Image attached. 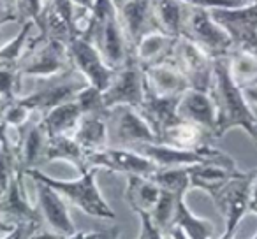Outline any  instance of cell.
<instances>
[{"label": "cell", "mask_w": 257, "mask_h": 239, "mask_svg": "<svg viewBox=\"0 0 257 239\" xmlns=\"http://www.w3.org/2000/svg\"><path fill=\"white\" fill-rule=\"evenodd\" d=\"M217 107L215 139L231 129H243L253 141H257V116L246 100L243 88L234 81L227 57L213 58V85L210 90Z\"/></svg>", "instance_id": "obj_1"}, {"label": "cell", "mask_w": 257, "mask_h": 239, "mask_svg": "<svg viewBox=\"0 0 257 239\" xmlns=\"http://www.w3.org/2000/svg\"><path fill=\"white\" fill-rule=\"evenodd\" d=\"M95 167H90L86 171L79 172V178L76 179H58L51 178V176L44 174L41 169H30L25 172L30 179L36 178L41 181L48 183L53 186L69 204L76 206L78 209L85 211L86 214L95 218H102V220H113L114 211L106 202V199L100 193L99 186L95 183Z\"/></svg>", "instance_id": "obj_2"}, {"label": "cell", "mask_w": 257, "mask_h": 239, "mask_svg": "<svg viewBox=\"0 0 257 239\" xmlns=\"http://www.w3.org/2000/svg\"><path fill=\"white\" fill-rule=\"evenodd\" d=\"M88 85L85 78L74 67L65 72L48 78H36V86L30 93L22 95L20 100L29 107L32 113H39L41 116L50 109L74 100V97Z\"/></svg>", "instance_id": "obj_3"}, {"label": "cell", "mask_w": 257, "mask_h": 239, "mask_svg": "<svg viewBox=\"0 0 257 239\" xmlns=\"http://www.w3.org/2000/svg\"><path fill=\"white\" fill-rule=\"evenodd\" d=\"M180 37L192 41L211 58L227 57L234 48V43H232L229 32L220 23L215 22V18L208 9L190 8L185 27H183V32Z\"/></svg>", "instance_id": "obj_4"}, {"label": "cell", "mask_w": 257, "mask_h": 239, "mask_svg": "<svg viewBox=\"0 0 257 239\" xmlns=\"http://www.w3.org/2000/svg\"><path fill=\"white\" fill-rule=\"evenodd\" d=\"M107 139L109 146L134 148L143 143H157V134L152 130L138 107L114 106L107 109Z\"/></svg>", "instance_id": "obj_5"}, {"label": "cell", "mask_w": 257, "mask_h": 239, "mask_svg": "<svg viewBox=\"0 0 257 239\" xmlns=\"http://www.w3.org/2000/svg\"><path fill=\"white\" fill-rule=\"evenodd\" d=\"M257 178V169L250 172H239L232 176L225 185H222L213 195L217 209L225 218V232L224 234L234 235L238 223L241 221L243 214L248 211L250 197H252V188Z\"/></svg>", "instance_id": "obj_6"}, {"label": "cell", "mask_w": 257, "mask_h": 239, "mask_svg": "<svg viewBox=\"0 0 257 239\" xmlns=\"http://www.w3.org/2000/svg\"><path fill=\"white\" fill-rule=\"evenodd\" d=\"M145 97V69L136 58L134 51L128 53L125 62L114 71V76L107 88L102 92V99L107 109L114 106L140 107Z\"/></svg>", "instance_id": "obj_7"}, {"label": "cell", "mask_w": 257, "mask_h": 239, "mask_svg": "<svg viewBox=\"0 0 257 239\" xmlns=\"http://www.w3.org/2000/svg\"><path fill=\"white\" fill-rule=\"evenodd\" d=\"M133 150L140 151L141 155L148 157L159 169L162 167H190V165L203 164L210 160L231 162L232 158L225 155L224 151L215 150L210 144L197 150H185V148L169 146L164 143H143L134 146Z\"/></svg>", "instance_id": "obj_8"}, {"label": "cell", "mask_w": 257, "mask_h": 239, "mask_svg": "<svg viewBox=\"0 0 257 239\" xmlns=\"http://www.w3.org/2000/svg\"><path fill=\"white\" fill-rule=\"evenodd\" d=\"M67 51L72 67L88 81V85L104 92L113 79L116 69L106 64L95 44L83 34H78L67 41Z\"/></svg>", "instance_id": "obj_9"}, {"label": "cell", "mask_w": 257, "mask_h": 239, "mask_svg": "<svg viewBox=\"0 0 257 239\" xmlns=\"http://www.w3.org/2000/svg\"><path fill=\"white\" fill-rule=\"evenodd\" d=\"M20 72L23 78H48L72 69L69 58L67 43L60 39H46L34 46L27 57L20 62Z\"/></svg>", "instance_id": "obj_10"}, {"label": "cell", "mask_w": 257, "mask_h": 239, "mask_svg": "<svg viewBox=\"0 0 257 239\" xmlns=\"http://www.w3.org/2000/svg\"><path fill=\"white\" fill-rule=\"evenodd\" d=\"M88 167L106 169L111 172H120L125 176H147L150 178L157 165L148 157L141 155L140 151L133 148H118V146H106L102 150L90 151L86 153Z\"/></svg>", "instance_id": "obj_11"}, {"label": "cell", "mask_w": 257, "mask_h": 239, "mask_svg": "<svg viewBox=\"0 0 257 239\" xmlns=\"http://www.w3.org/2000/svg\"><path fill=\"white\" fill-rule=\"evenodd\" d=\"M173 60L187 76L190 88L210 92L213 85V58L210 55L204 53L192 41L178 37Z\"/></svg>", "instance_id": "obj_12"}, {"label": "cell", "mask_w": 257, "mask_h": 239, "mask_svg": "<svg viewBox=\"0 0 257 239\" xmlns=\"http://www.w3.org/2000/svg\"><path fill=\"white\" fill-rule=\"evenodd\" d=\"M25 172L16 171L8 186L0 192V218L11 225L41 223V214L36 204L30 202L25 190Z\"/></svg>", "instance_id": "obj_13"}, {"label": "cell", "mask_w": 257, "mask_h": 239, "mask_svg": "<svg viewBox=\"0 0 257 239\" xmlns=\"http://www.w3.org/2000/svg\"><path fill=\"white\" fill-rule=\"evenodd\" d=\"M37 190V211L41 214V220L57 234L71 235L76 232V227L71 220V214L67 209V200L48 183L41 179L32 178Z\"/></svg>", "instance_id": "obj_14"}, {"label": "cell", "mask_w": 257, "mask_h": 239, "mask_svg": "<svg viewBox=\"0 0 257 239\" xmlns=\"http://www.w3.org/2000/svg\"><path fill=\"white\" fill-rule=\"evenodd\" d=\"M118 18L131 46H136L147 34L161 30L155 16L154 0H128L118 8Z\"/></svg>", "instance_id": "obj_15"}, {"label": "cell", "mask_w": 257, "mask_h": 239, "mask_svg": "<svg viewBox=\"0 0 257 239\" xmlns=\"http://www.w3.org/2000/svg\"><path fill=\"white\" fill-rule=\"evenodd\" d=\"M48 143H50V134L41 118L27 123L22 129L20 141L16 144V160L20 171L27 172L30 169H39L41 164H46Z\"/></svg>", "instance_id": "obj_16"}, {"label": "cell", "mask_w": 257, "mask_h": 239, "mask_svg": "<svg viewBox=\"0 0 257 239\" xmlns=\"http://www.w3.org/2000/svg\"><path fill=\"white\" fill-rule=\"evenodd\" d=\"M178 100L180 95H161L145 86L143 102L138 109L148 122V125L152 127V130L157 134V139L168 127H171L180 120Z\"/></svg>", "instance_id": "obj_17"}, {"label": "cell", "mask_w": 257, "mask_h": 239, "mask_svg": "<svg viewBox=\"0 0 257 239\" xmlns=\"http://www.w3.org/2000/svg\"><path fill=\"white\" fill-rule=\"evenodd\" d=\"M178 118L183 122H190L211 130L215 136L217 125V107L210 92L189 88L180 95Z\"/></svg>", "instance_id": "obj_18"}, {"label": "cell", "mask_w": 257, "mask_h": 239, "mask_svg": "<svg viewBox=\"0 0 257 239\" xmlns=\"http://www.w3.org/2000/svg\"><path fill=\"white\" fill-rule=\"evenodd\" d=\"M145 69V86L148 90L161 95H182L190 88L189 79L176 65V62L168 60L157 65H150Z\"/></svg>", "instance_id": "obj_19"}, {"label": "cell", "mask_w": 257, "mask_h": 239, "mask_svg": "<svg viewBox=\"0 0 257 239\" xmlns=\"http://www.w3.org/2000/svg\"><path fill=\"white\" fill-rule=\"evenodd\" d=\"M176 41L178 37L169 36L162 30H154V32L147 34L133 48V51L143 67H150V65L162 64L175 57Z\"/></svg>", "instance_id": "obj_20"}, {"label": "cell", "mask_w": 257, "mask_h": 239, "mask_svg": "<svg viewBox=\"0 0 257 239\" xmlns=\"http://www.w3.org/2000/svg\"><path fill=\"white\" fill-rule=\"evenodd\" d=\"M211 139H215L211 130L196 125V123L183 122V120L173 123L159 136V143L176 148H185V150H197V148L208 146Z\"/></svg>", "instance_id": "obj_21"}, {"label": "cell", "mask_w": 257, "mask_h": 239, "mask_svg": "<svg viewBox=\"0 0 257 239\" xmlns=\"http://www.w3.org/2000/svg\"><path fill=\"white\" fill-rule=\"evenodd\" d=\"M107 113L102 114H83L79 118L78 125H76L72 137L76 143L86 151H97L102 148L109 146V139H107Z\"/></svg>", "instance_id": "obj_22"}, {"label": "cell", "mask_w": 257, "mask_h": 239, "mask_svg": "<svg viewBox=\"0 0 257 239\" xmlns=\"http://www.w3.org/2000/svg\"><path fill=\"white\" fill-rule=\"evenodd\" d=\"M161 186L147 176H127L125 186V200L136 213H152L161 197Z\"/></svg>", "instance_id": "obj_23"}, {"label": "cell", "mask_w": 257, "mask_h": 239, "mask_svg": "<svg viewBox=\"0 0 257 239\" xmlns=\"http://www.w3.org/2000/svg\"><path fill=\"white\" fill-rule=\"evenodd\" d=\"M55 160L69 162L79 172L90 169L88 162H86V151L76 143V139L71 134L50 137V143H48V150H46V164Z\"/></svg>", "instance_id": "obj_24"}, {"label": "cell", "mask_w": 257, "mask_h": 239, "mask_svg": "<svg viewBox=\"0 0 257 239\" xmlns=\"http://www.w3.org/2000/svg\"><path fill=\"white\" fill-rule=\"evenodd\" d=\"M155 16L162 32L180 37L189 16L190 6L183 0H154Z\"/></svg>", "instance_id": "obj_25"}, {"label": "cell", "mask_w": 257, "mask_h": 239, "mask_svg": "<svg viewBox=\"0 0 257 239\" xmlns=\"http://www.w3.org/2000/svg\"><path fill=\"white\" fill-rule=\"evenodd\" d=\"M81 116L83 113L78 104H76V100H69V102L60 104V106L50 109L46 114L41 116V120H43L50 137L64 136V134H71L72 136V132H74Z\"/></svg>", "instance_id": "obj_26"}, {"label": "cell", "mask_w": 257, "mask_h": 239, "mask_svg": "<svg viewBox=\"0 0 257 239\" xmlns=\"http://www.w3.org/2000/svg\"><path fill=\"white\" fill-rule=\"evenodd\" d=\"M173 227H180L190 239H211L213 230H215L213 223H211L210 220L196 216V214L189 209V206L185 204V195H180L178 200H176Z\"/></svg>", "instance_id": "obj_27"}, {"label": "cell", "mask_w": 257, "mask_h": 239, "mask_svg": "<svg viewBox=\"0 0 257 239\" xmlns=\"http://www.w3.org/2000/svg\"><path fill=\"white\" fill-rule=\"evenodd\" d=\"M36 27V22H23L15 39L0 48V67H18L20 62L32 50V32Z\"/></svg>", "instance_id": "obj_28"}, {"label": "cell", "mask_w": 257, "mask_h": 239, "mask_svg": "<svg viewBox=\"0 0 257 239\" xmlns=\"http://www.w3.org/2000/svg\"><path fill=\"white\" fill-rule=\"evenodd\" d=\"M162 190H168L176 195H185L190 188L189 167H162L150 176Z\"/></svg>", "instance_id": "obj_29"}, {"label": "cell", "mask_w": 257, "mask_h": 239, "mask_svg": "<svg viewBox=\"0 0 257 239\" xmlns=\"http://www.w3.org/2000/svg\"><path fill=\"white\" fill-rule=\"evenodd\" d=\"M16 171H20L18 160H16V148L11 137L8 136L6 125L0 123V192L8 186L9 179Z\"/></svg>", "instance_id": "obj_30"}, {"label": "cell", "mask_w": 257, "mask_h": 239, "mask_svg": "<svg viewBox=\"0 0 257 239\" xmlns=\"http://www.w3.org/2000/svg\"><path fill=\"white\" fill-rule=\"evenodd\" d=\"M178 197L180 195H176V193L168 192V190H162L157 204H155V207L150 213L152 221H154L164 234H168L173 227V216H175L176 200H178Z\"/></svg>", "instance_id": "obj_31"}, {"label": "cell", "mask_w": 257, "mask_h": 239, "mask_svg": "<svg viewBox=\"0 0 257 239\" xmlns=\"http://www.w3.org/2000/svg\"><path fill=\"white\" fill-rule=\"evenodd\" d=\"M23 74L18 67H0V102L2 107L18 100L22 93Z\"/></svg>", "instance_id": "obj_32"}, {"label": "cell", "mask_w": 257, "mask_h": 239, "mask_svg": "<svg viewBox=\"0 0 257 239\" xmlns=\"http://www.w3.org/2000/svg\"><path fill=\"white\" fill-rule=\"evenodd\" d=\"M76 104L79 106L83 114H102L107 113V107L102 99V90L92 85H86L78 95L74 97Z\"/></svg>", "instance_id": "obj_33"}, {"label": "cell", "mask_w": 257, "mask_h": 239, "mask_svg": "<svg viewBox=\"0 0 257 239\" xmlns=\"http://www.w3.org/2000/svg\"><path fill=\"white\" fill-rule=\"evenodd\" d=\"M30 116H32V111L18 99L2 107L0 123H4L8 127H15V129H22V127H25L30 122Z\"/></svg>", "instance_id": "obj_34"}, {"label": "cell", "mask_w": 257, "mask_h": 239, "mask_svg": "<svg viewBox=\"0 0 257 239\" xmlns=\"http://www.w3.org/2000/svg\"><path fill=\"white\" fill-rule=\"evenodd\" d=\"M18 22H39L46 0H13Z\"/></svg>", "instance_id": "obj_35"}, {"label": "cell", "mask_w": 257, "mask_h": 239, "mask_svg": "<svg viewBox=\"0 0 257 239\" xmlns=\"http://www.w3.org/2000/svg\"><path fill=\"white\" fill-rule=\"evenodd\" d=\"M183 2L189 4L190 8L208 9V11H213V9H232L246 4L245 0H183Z\"/></svg>", "instance_id": "obj_36"}, {"label": "cell", "mask_w": 257, "mask_h": 239, "mask_svg": "<svg viewBox=\"0 0 257 239\" xmlns=\"http://www.w3.org/2000/svg\"><path fill=\"white\" fill-rule=\"evenodd\" d=\"M141 220V234L138 239H164V232L152 221L148 213H138Z\"/></svg>", "instance_id": "obj_37"}, {"label": "cell", "mask_w": 257, "mask_h": 239, "mask_svg": "<svg viewBox=\"0 0 257 239\" xmlns=\"http://www.w3.org/2000/svg\"><path fill=\"white\" fill-rule=\"evenodd\" d=\"M39 227H41V223H20V225H16L11 232H8V235L2 239H29L30 234H32L34 230H37Z\"/></svg>", "instance_id": "obj_38"}, {"label": "cell", "mask_w": 257, "mask_h": 239, "mask_svg": "<svg viewBox=\"0 0 257 239\" xmlns=\"http://www.w3.org/2000/svg\"><path fill=\"white\" fill-rule=\"evenodd\" d=\"M11 22H18L13 0H0V27Z\"/></svg>", "instance_id": "obj_39"}, {"label": "cell", "mask_w": 257, "mask_h": 239, "mask_svg": "<svg viewBox=\"0 0 257 239\" xmlns=\"http://www.w3.org/2000/svg\"><path fill=\"white\" fill-rule=\"evenodd\" d=\"M65 235H60L57 234L55 230H51V228H43L39 227L37 230H34L32 234H30L29 239H64Z\"/></svg>", "instance_id": "obj_40"}, {"label": "cell", "mask_w": 257, "mask_h": 239, "mask_svg": "<svg viewBox=\"0 0 257 239\" xmlns=\"http://www.w3.org/2000/svg\"><path fill=\"white\" fill-rule=\"evenodd\" d=\"M243 93H245L246 100L250 102V106L257 107V85H250L243 88Z\"/></svg>", "instance_id": "obj_41"}, {"label": "cell", "mask_w": 257, "mask_h": 239, "mask_svg": "<svg viewBox=\"0 0 257 239\" xmlns=\"http://www.w3.org/2000/svg\"><path fill=\"white\" fill-rule=\"evenodd\" d=\"M95 239H118V228L111 227V228H106V230H99Z\"/></svg>", "instance_id": "obj_42"}, {"label": "cell", "mask_w": 257, "mask_h": 239, "mask_svg": "<svg viewBox=\"0 0 257 239\" xmlns=\"http://www.w3.org/2000/svg\"><path fill=\"white\" fill-rule=\"evenodd\" d=\"M97 234H99V232H78L76 230L74 234H71V235H65L64 239H95L97 237Z\"/></svg>", "instance_id": "obj_43"}, {"label": "cell", "mask_w": 257, "mask_h": 239, "mask_svg": "<svg viewBox=\"0 0 257 239\" xmlns=\"http://www.w3.org/2000/svg\"><path fill=\"white\" fill-rule=\"evenodd\" d=\"M248 211H252V213L257 214V178H255V183H253V188H252V197H250Z\"/></svg>", "instance_id": "obj_44"}, {"label": "cell", "mask_w": 257, "mask_h": 239, "mask_svg": "<svg viewBox=\"0 0 257 239\" xmlns=\"http://www.w3.org/2000/svg\"><path fill=\"white\" fill-rule=\"evenodd\" d=\"M168 234L171 235V239H190L189 235H187L180 227H173L171 230L168 232Z\"/></svg>", "instance_id": "obj_45"}, {"label": "cell", "mask_w": 257, "mask_h": 239, "mask_svg": "<svg viewBox=\"0 0 257 239\" xmlns=\"http://www.w3.org/2000/svg\"><path fill=\"white\" fill-rule=\"evenodd\" d=\"M72 2H74L76 8L83 9V11H90L93 6V0H72Z\"/></svg>", "instance_id": "obj_46"}, {"label": "cell", "mask_w": 257, "mask_h": 239, "mask_svg": "<svg viewBox=\"0 0 257 239\" xmlns=\"http://www.w3.org/2000/svg\"><path fill=\"white\" fill-rule=\"evenodd\" d=\"M13 228H15V225L8 223V221H4L2 218H0V232H6V234H8V232H11Z\"/></svg>", "instance_id": "obj_47"}, {"label": "cell", "mask_w": 257, "mask_h": 239, "mask_svg": "<svg viewBox=\"0 0 257 239\" xmlns=\"http://www.w3.org/2000/svg\"><path fill=\"white\" fill-rule=\"evenodd\" d=\"M125 2H128V0H113V4H114V8H121V6L125 4Z\"/></svg>", "instance_id": "obj_48"}, {"label": "cell", "mask_w": 257, "mask_h": 239, "mask_svg": "<svg viewBox=\"0 0 257 239\" xmlns=\"http://www.w3.org/2000/svg\"><path fill=\"white\" fill-rule=\"evenodd\" d=\"M0 113H2V102H0Z\"/></svg>", "instance_id": "obj_49"}, {"label": "cell", "mask_w": 257, "mask_h": 239, "mask_svg": "<svg viewBox=\"0 0 257 239\" xmlns=\"http://www.w3.org/2000/svg\"><path fill=\"white\" fill-rule=\"evenodd\" d=\"M245 2H246V4H248V2H253V0H245Z\"/></svg>", "instance_id": "obj_50"}, {"label": "cell", "mask_w": 257, "mask_h": 239, "mask_svg": "<svg viewBox=\"0 0 257 239\" xmlns=\"http://www.w3.org/2000/svg\"><path fill=\"white\" fill-rule=\"evenodd\" d=\"M253 239H257V234H255V235H253Z\"/></svg>", "instance_id": "obj_51"}]
</instances>
